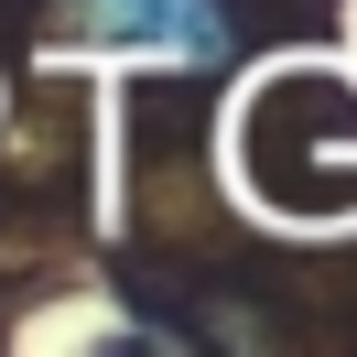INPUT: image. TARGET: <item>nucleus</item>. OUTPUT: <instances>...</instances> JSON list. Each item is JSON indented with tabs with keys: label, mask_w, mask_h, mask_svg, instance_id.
I'll list each match as a JSON object with an SVG mask.
<instances>
[{
	"label": "nucleus",
	"mask_w": 357,
	"mask_h": 357,
	"mask_svg": "<svg viewBox=\"0 0 357 357\" xmlns=\"http://www.w3.org/2000/svg\"><path fill=\"white\" fill-rule=\"evenodd\" d=\"M66 44H109V54H162V66H227L238 22L227 0H54Z\"/></svg>",
	"instance_id": "nucleus-1"
}]
</instances>
